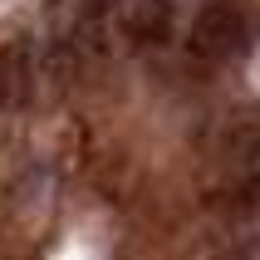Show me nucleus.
<instances>
[{
  "mask_svg": "<svg viewBox=\"0 0 260 260\" xmlns=\"http://www.w3.org/2000/svg\"><path fill=\"white\" fill-rule=\"evenodd\" d=\"M29 99V40L0 44V108H20Z\"/></svg>",
  "mask_w": 260,
  "mask_h": 260,
  "instance_id": "obj_2",
  "label": "nucleus"
},
{
  "mask_svg": "<svg viewBox=\"0 0 260 260\" xmlns=\"http://www.w3.org/2000/svg\"><path fill=\"white\" fill-rule=\"evenodd\" d=\"M128 35L138 44H162L172 35V5L167 0H138L128 10Z\"/></svg>",
  "mask_w": 260,
  "mask_h": 260,
  "instance_id": "obj_3",
  "label": "nucleus"
},
{
  "mask_svg": "<svg viewBox=\"0 0 260 260\" xmlns=\"http://www.w3.org/2000/svg\"><path fill=\"white\" fill-rule=\"evenodd\" d=\"M250 197H255V211H260V177H255V191H250Z\"/></svg>",
  "mask_w": 260,
  "mask_h": 260,
  "instance_id": "obj_4",
  "label": "nucleus"
},
{
  "mask_svg": "<svg viewBox=\"0 0 260 260\" xmlns=\"http://www.w3.org/2000/svg\"><path fill=\"white\" fill-rule=\"evenodd\" d=\"M250 40L246 29V10L236 0H206L197 20H191V49L206 59H226V54H241Z\"/></svg>",
  "mask_w": 260,
  "mask_h": 260,
  "instance_id": "obj_1",
  "label": "nucleus"
}]
</instances>
